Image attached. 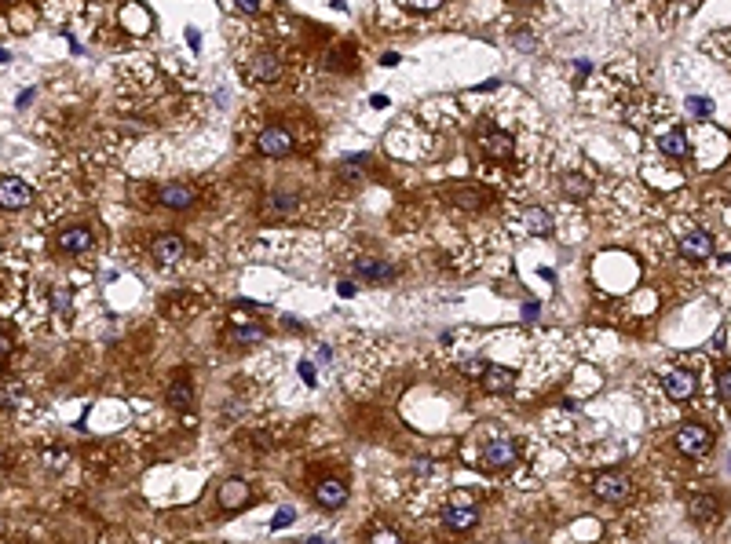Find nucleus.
Wrapping results in <instances>:
<instances>
[{"label":"nucleus","mask_w":731,"mask_h":544,"mask_svg":"<svg viewBox=\"0 0 731 544\" xmlns=\"http://www.w3.org/2000/svg\"><path fill=\"white\" fill-rule=\"evenodd\" d=\"M293 519H297V515H293V512H278V515H275V529H281V526H289Z\"/></svg>","instance_id":"f704fd0d"},{"label":"nucleus","mask_w":731,"mask_h":544,"mask_svg":"<svg viewBox=\"0 0 731 544\" xmlns=\"http://www.w3.org/2000/svg\"><path fill=\"white\" fill-rule=\"evenodd\" d=\"M519 4H537V0H519Z\"/></svg>","instance_id":"a18cd8bd"},{"label":"nucleus","mask_w":731,"mask_h":544,"mask_svg":"<svg viewBox=\"0 0 731 544\" xmlns=\"http://www.w3.org/2000/svg\"><path fill=\"white\" fill-rule=\"evenodd\" d=\"M593 494L607 504H625L633 494V482H629V475H622V471H604V475L593 478Z\"/></svg>","instance_id":"f257e3e1"},{"label":"nucleus","mask_w":731,"mask_h":544,"mask_svg":"<svg viewBox=\"0 0 731 544\" xmlns=\"http://www.w3.org/2000/svg\"><path fill=\"white\" fill-rule=\"evenodd\" d=\"M355 274L362 281H391L395 278V267L388 260H380V256H358L355 260Z\"/></svg>","instance_id":"1a4fd4ad"},{"label":"nucleus","mask_w":731,"mask_h":544,"mask_svg":"<svg viewBox=\"0 0 731 544\" xmlns=\"http://www.w3.org/2000/svg\"><path fill=\"white\" fill-rule=\"evenodd\" d=\"M300 377H304L307 384H315V380H318V377H315V362H307V358L300 362Z\"/></svg>","instance_id":"2f4dec72"},{"label":"nucleus","mask_w":731,"mask_h":544,"mask_svg":"<svg viewBox=\"0 0 731 544\" xmlns=\"http://www.w3.org/2000/svg\"><path fill=\"white\" fill-rule=\"evenodd\" d=\"M161 205L165 209H190V205H194V187H187V183H169V187H161Z\"/></svg>","instance_id":"dca6fc26"},{"label":"nucleus","mask_w":731,"mask_h":544,"mask_svg":"<svg viewBox=\"0 0 731 544\" xmlns=\"http://www.w3.org/2000/svg\"><path fill=\"white\" fill-rule=\"evenodd\" d=\"M230 340L234 344H260L263 340V326H238Z\"/></svg>","instance_id":"bb28decb"},{"label":"nucleus","mask_w":731,"mask_h":544,"mask_svg":"<svg viewBox=\"0 0 731 544\" xmlns=\"http://www.w3.org/2000/svg\"><path fill=\"white\" fill-rule=\"evenodd\" d=\"M450 201H454V205H461V209H483L486 194H472V190H454V194H450Z\"/></svg>","instance_id":"a878e982"},{"label":"nucleus","mask_w":731,"mask_h":544,"mask_svg":"<svg viewBox=\"0 0 731 544\" xmlns=\"http://www.w3.org/2000/svg\"><path fill=\"white\" fill-rule=\"evenodd\" d=\"M190 402H194V384H190L187 377L172 380V387H169V406L172 409H190Z\"/></svg>","instance_id":"aec40b11"},{"label":"nucleus","mask_w":731,"mask_h":544,"mask_svg":"<svg viewBox=\"0 0 731 544\" xmlns=\"http://www.w3.org/2000/svg\"><path fill=\"white\" fill-rule=\"evenodd\" d=\"M516 442L512 438H494V442H486L483 446V464L486 468H497V471H505V468H512L516 464Z\"/></svg>","instance_id":"0eeeda50"},{"label":"nucleus","mask_w":731,"mask_h":544,"mask_svg":"<svg viewBox=\"0 0 731 544\" xmlns=\"http://www.w3.org/2000/svg\"><path fill=\"white\" fill-rule=\"evenodd\" d=\"M373 544H402V541H399V534H391V529H380L373 537Z\"/></svg>","instance_id":"7c9ffc66"},{"label":"nucleus","mask_w":731,"mask_h":544,"mask_svg":"<svg viewBox=\"0 0 731 544\" xmlns=\"http://www.w3.org/2000/svg\"><path fill=\"white\" fill-rule=\"evenodd\" d=\"M30 102H33V88H26V92L19 95V106H30Z\"/></svg>","instance_id":"58836bf2"},{"label":"nucleus","mask_w":731,"mask_h":544,"mask_svg":"<svg viewBox=\"0 0 731 544\" xmlns=\"http://www.w3.org/2000/svg\"><path fill=\"white\" fill-rule=\"evenodd\" d=\"M256 147H260L263 158H289V153H293V135H289V128L271 124V128H263V132H260Z\"/></svg>","instance_id":"20e7f679"},{"label":"nucleus","mask_w":731,"mask_h":544,"mask_svg":"<svg viewBox=\"0 0 731 544\" xmlns=\"http://www.w3.org/2000/svg\"><path fill=\"white\" fill-rule=\"evenodd\" d=\"M479 380H483V391H490V395H512V387H516V369L486 366Z\"/></svg>","instance_id":"9b49d317"},{"label":"nucleus","mask_w":731,"mask_h":544,"mask_svg":"<svg viewBox=\"0 0 731 544\" xmlns=\"http://www.w3.org/2000/svg\"><path fill=\"white\" fill-rule=\"evenodd\" d=\"M366 168H369V158H366V153H351V158L337 168V176H340V179H351V183H358V179L366 176Z\"/></svg>","instance_id":"412c9836"},{"label":"nucleus","mask_w":731,"mask_h":544,"mask_svg":"<svg viewBox=\"0 0 731 544\" xmlns=\"http://www.w3.org/2000/svg\"><path fill=\"white\" fill-rule=\"evenodd\" d=\"M716 395L724 398V402H731V369H724L721 377H716Z\"/></svg>","instance_id":"c756f323"},{"label":"nucleus","mask_w":731,"mask_h":544,"mask_svg":"<svg viewBox=\"0 0 731 544\" xmlns=\"http://www.w3.org/2000/svg\"><path fill=\"white\" fill-rule=\"evenodd\" d=\"M4 59H8V51H4V48H0V62H4Z\"/></svg>","instance_id":"c03bdc74"},{"label":"nucleus","mask_w":731,"mask_h":544,"mask_svg":"<svg viewBox=\"0 0 731 544\" xmlns=\"http://www.w3.org/2000/svg\"><path fill=\"white\" fill-rule=\"evenodd\" d=\"M187 41H190V48L198 51V48H201V33H198V30H187Z\"/></svg>","instance_id":"e433bc0d"},{"label":"nucleus","mask_w":731,"mask_h":544,"mask_svg":"<svg viewBox=\"0 0 731 544\" xmlns=\"http://www.w3.org/2000/svg\"><path fill=\"white\" fill-rule=\"evenodd\" d=\"M512 44H516L519 51H534V48H537V44H534V33H530V30H516V33H512Z\"/></svg>","instance_id":"c85d7f7f"},{"label":"nucleus","mask_w":731,"mask_h":544,"mask_svg":"<svg viewBox=\"0 0 731 544\" xmlns=\"http://www.w3.org/2000/svg\"><path fill=\"white\" fill-rule=\"evenodd\" d=\"M315 500L322 504V508H340L344 500H348V486H344V478H322V482L315 486Z\"/></svg>","instance_id":"ddd939ff"},{"label":"nucleus","mask_w":731,"mask_h":544,"mask_svg":"<svg viewBox=\"0 0 731 544\" xmlns=\"http://www.w3.org/2000/svg\"><path fill=\"white\" fill-rule=\"evenodd\" d=\"M443 523L457 529V534H465V529H472L479 523V512L472 508V504H450V508H443Z\"/></svg>","instance_id":"4468645a"},{"label":"nucleus","mask_w":731,"mask_h":544,"mask_svg":"<svg viewBox=\"0 0 731 544\" xmlns=\"http://www.w3.org/2000/svg\"><path fill=\"white\" fill-rule=\"evenodd\" d=\"M187 256V241L179 238V234H158L154 238V260L158 263H176V260H183Z\"/></svg>","instance_id":"f8f14e48"},{"label":"nucleus","mask_w":731,"mask_h":544,"mask_svg":"<svg viewBox=\"0 0 731 544\" xmlns=\"http://www.w3.org/2000/svg\"><path fill=\"white\" fill-rule=\"evenodd\" d=\"M51 300H55L59 310H66V307H70V289H55V296H51Z\"/></svg>","instance_id":"473e14b6"},{"label":"nucleus","mask_w":731,"mask_h":544,"mask_svg":"<svg viewBox=\"0 0 731 544\" xmlns=\"http://www.w3.org/2000/svg\"><path fill=\"white\" fill-rule=\"evenodd\" d=\"M527 227H530V234H553V212L548 209H527Z\"/></svg>","instance_id":"5701e85b"},{"label":"nucleus","mask_w":731,"mask_h":544,"mask_svg":"<svg viewBox=\"0 0 731 544\" xmlns=\"http://www.w3.org/2000/svg\"><path fill=\"white\" fill-rule=\"evenodd\" d=\"M681 252L687 256V260H706V256L713 252V238L706 234V230H687V234L681 238Z\"/></svg>","instance_id":"2eb2a0df"},{"label":"nucleus","mask_w":731,"mask_h":544,"mask_svg":"<svg viewBox=\"0 0 731 544\" xmlns=\"http://www.w3.org/2000/svg\"><path fill=\"white\" fill-rule=\"evenodd\" d=\"M559 183H563V194H567V198H574V201H582V198H589V194H593V187H589V179H585V176H578V172L563 176Z\"/></svg>","instance_id":"4be33fe9"},{"label":"nucleus","mask_w":731,"mask_h":544,"mask_svg":"<svg viewBox=\"0 0 731 544\" xmlns=\"http://www.w3.org/2000/svg\"><path fill=\"white\" fill-rule=\"evenodd\" d=\"M246 73L252 77V81H260V84H278L281 81V59L275 55V51H260V55L249 59Z\"/></svg>","instance_id":"423d86ee"},{"label":"nucleus","mask_w":731,"mask_h":544,"mask_svg":"<svg viewBox=\"0 0 731 544\" xmlns=\"http://www.w3.org/2000/svg\"><path fill=\"white\" fill-rule=\"evenodd\" d=\"M479 150H483L490 161H512V158H516V139H512L508 132H497V128H490V132L479 135Z\"/></svg>","instance_id":"39448f33"},{"label":"nucleus","mask_w":731,"mask_h":544,"mask_svg":"<svg viewBox=\"0 0 731 544\" xmlns=\"http://www.w3.org/2000/svg\"><path fill=\"white\" fill-rule=\"evenodd\" d=\"M246 497H249V486L241 478H230V482L220 486V508H227V512H238Z\"/></svg>","instance_id":"6ab92c4d"},{"label":"nucleus","mask_w":731,"mask_h":544,"mask_svg":"<svg viewBox=\"0 0 731 544\" xmlns=\"http://www.w3.org/2000/svg\"><path fill=\"white\" fill-rule=\"evenodd\" d=\"M658 150L665 153V158H673V161H684L687 153H691V147H687V135L681 132V128H673V132L658 135Z\"/></svg>","instance_id":"a211bd4d"},{"label":"nucleus","mask_w":731,"mask_h":544,"mask_svg":"<svg viewBox=\"0 0 731 544\" xmlns=\"http://www.w3.org/2000/svg\"><path fill=\"white\" fill-rule=\"evenodd\" d=\"M22 398V387L19 384H0V406H15Z\"/></svg>","instance_id":"cd10ccee"},{"label":"nucleus","mask_w":731,"mask_h":544,"mask_svg":"<svg viewBox=\"0 0 731 544\" xmlns=\"http://www.w3.org/2000/svg\"><path fill=\"white\" fill-rule=\"evenodd\" d=\"M95 245V238H92V230L88 227H70V230H62L59 234V249L62 252H88Z\"/></svg>","instance_id":"f3484780"},{"label":"nucleus","mask_w":731,"mask_h":544,"mask_svg":"<svg viewBox=\"0 0 731 544\" xmlns=\"http://www.w3.org/2000/svg\"><path fill=\"white\" fill-rule=\"evenodd\" d=\"M8 355H11V340H8L4 332H0V358H8Z\"/></svg>","instance_id":"4c0bfd02"},{"label":"nucleus","mask_w":731,"mask_h":544,"mask_svg":"<svg viewBox=\"0 0 731 544\" xmlns=\"http://www.w3.org/2000/svg\"><path fill=\"white\" fill-rule=\"evenodd\" d=\"M238 4V11H246V15H256L260 11V0H234Z\"/></svg>","instance_id":"72a5a7b5"},{"label":"nucleus","mask_w":731,"mask_h":544,"mask_svg":"<svg viewBox=\"0 0 731 544\" xmlns=\"http://www.w3.org/2000/svg\"><path fill=\"white\" fill-rule=\"evenodd\" d=\"M340 296H355V285L351 281H340Z\"/></svg>","instance_id":"ea45409f"},{"label":"nucleus","mask_w":731,"mask_h":544,"mask_svg":"<svg viewBox=\"0 0 731 544\" xmlns=\"http://www.w3.org/2000/svg\"><path fill=\"white\" fill-rule=\"evenodd\" d=\"M662 387H665V395L673 398V402H687L691 395H695V373H687V369H669L662 377Z\"/></svg>","instance_id":"6e6552de"},{"label":"nucleus","mask_w":731,"mask_h":544,"mask_svg":"<svg viewBox=\"0 0 731 544\" xmlns=\"http://www.w3.org/2000/svg\"><path fill=\"white\" fill-rule=\"evenodd\" d=\"M414 4H417V8H439L443 0H414Z\"/></svg>","instance_id":"a19ab883"},{"label":"nucleus","mask_w":731,"mask_h":544,"mask_svg":"<svg viewBox=\"0 0 731 544\" xmlns=\"http://www.w3.org/2000/svg\"><path fill=\"white\" fill-rule=\"evenodd\" d=\"M33 201V190L22 179H0V209H26Z\"/></svg>","instance_id":"9d476101"},{"label":"nucleus","mask_w":731,"mask_h":544,"mask_svg":"<svg viewBox=\"0 0 731 544\" xmlns=\"http://www.w3.org/2000/svg\"><path fill=\"white\" fill-rule=\"evenodd\" d=\"M716 515V497H695L691 500V519L695 523H710Z\"/></svg>","instance_id":"b1692460"},{"label":"nucleus","mask_w":731,"mask_h":544,"mask_svg":"<svg viewBox=\"0 0 731 544\" xmlns=\"http://www.w3.org/2000/svg\"><path fill=\"white\" fill-rule=\"evenodd\" d=\"M297 205H300V194H297V190L275 187V190L263 198V209H260V216H263V219H286V216H293V212H297Z\"/></svg>","instance_id":"7ed1b4c3"},{"label":"nucleus","mask_w":731,"mask_h":544,"mask_svg":"<svg viewBox=\"0 0 731 544\" xmlns=\"http://www.w3.org/2000/svg\"><path fill=\"white\" fill-rule=\"evenodd\" d=\"M574 70H578V73L585 77V73H589V70H593V66H589V62H585V59H578V62H574Z\"/></svg>","instance_id":"79ce46f5"},{"label":"nucleus","mask_w":731,"mask_h":544,"mask_svg":"<svg viewBox=\"0 0 731 544\" xmlns=\"http://www.w3.org/2000/svg\"><path fill=\"white\" fill-rule=\"evenodd\" d=\"M483 369H486V366H479V358H472L468 366H465V373H472V377H483Z\"/></svg>","instance_id":"c9c22d12"},{"label":"nucleus","mask_w":731,"mask_h":544,"mask_svg":"<svg viewBox=\"0 0 731 544\" xmlns=\"http://www.w3.org/2000/svg\"><path fill=\"white\" fill-rule=\"evenodd\" d=\"M300 544H329L326 537H307V541H300Z\"/></svg>","instance_id":"37998d69"},{"label":"nucleus","mask_w":731,"mask_h":544,"mask_svg":"<svg viewBox=\"0 0 731 544\" xmlns=\"http://www.w3.org/2000/svg\"><path fill=\"white\" fill-rule=\"evenodd\" d=\"M676 449H681L684 457H706L713 449V431L702 424H684L681 431H676Z\"/></svg>","instance_id":"f03ea898"},{"label":"nucleus","mask_w":731,"mask_h":544,"mask_svg":"<svg viewBox=\"0 0 731 544\" xmlns=\"http://www.w3.org/2000/svg\"><path fill=\"white\" fill-rule=\"evenodd\" d=\"M687 113H691V118H698V121H706L710 113H713V102L706 95H687Z\"/></svg>","instance_id":"393cba45"}]
</instances>
